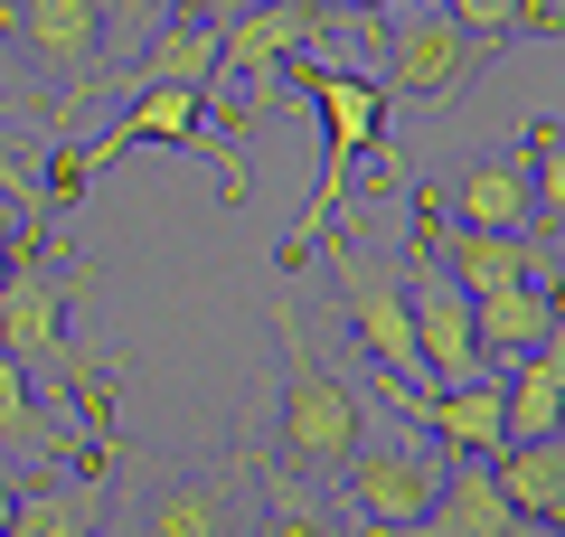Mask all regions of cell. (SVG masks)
Returning <instances> with one entry per match:
<instances>
[{"label": "cell", "instance_id": "1", "mask_svg": "<svg viewBox=\"0 0 565 537\" xmlns=\"http://www.w3.org/2000/svg\"><path fill=\"white\" fill-rule=\"evenodd\" d=\"M274 339H282V397H274V415H264V453L255 462H274V472L330 491V481L349 472V453H359V434H367V397L321 368V349H311L292 293H274Z\"/></svg>", "mask_w": 565, "mask_h": 537}, {"label": "cell", "instance_id": "24", "mask_svg": "<svg viewBox=\"0 0 565 537\" xmlns=\"http://www.w3.org/2000/svg\"><path fill=\"white\" fill-rule=\"evenodd\" d=\"M180 20H199V29H226V20H245V10H264V0H170Z\"/></svg>", "mask_w": 565, "mask_h": 537}, {"label": "cell", "instance_id": "2", "mask_svg": "<svg viewBox=\"0 0 565 537\" xmlns=\"http://www.w3.org/2000/svg\"><path fill=\"white\" fill-rule=\"evenodd\" d=\"M292 85L321 104V179H311V199H302V218H292V236H282L274 274H302V264L321 255V236L340 227V208H349L359 160L386 151V85H377V76H359V66L302 48V57H292Z\"/></svg>", "mask_w": 565, "mask_h": 537}, {"label": "cell", "instance_id": "19", "mask_svg": "<svg viewBox=\"0 0 565 537\" xmlns=\"http://www.w3.org/2000/svg\"><path fill=\"white\" fill-rule=\"evenodd\" d=\"M245 481L264 491V499H245V537H340V518L321 509L311 481L274 472V462H245Z\"/></svg>", "mask_w": 565, "mask_h": 537}, {"label": "cell", "instance_id": "31", "mask_svg": "<svg viewBox=\"0 0 565 537\" xmlns=\"http://www.w3.org/2000/svg\"><path fill=\"white\" fill-rule=\"evenodd\" d=\"M519 537H546V528H519Z\"/></svg>", "mask_w": 565, "mask_h": 537}, {"label": "cell", "instance_id": "3", "mask_svg": "<svg viewBox=\"0 0 565 537\" xmlns=\"http://www.w3.org/2000/svg\"><path fill=\"white\" fill-rule=\"evenodd\" d=\"M66 302H76V264H66L47 236H29L20 255H10V274H0V358H20L29 378L66 387L85 415H104L122 368L104 378V368H85V358H76V339H66Z\"/></svg>", "mask_w": 565, "mask_h": 537}, {"label": "cell", "instance_id": "11", "mask_svg": "<svg viewBox=\"0 0 565 537\" xmlns=\"http://www.w3.org/2000/svg\"><path fill=\"white\" fill-rule=\"evenodd\" d=\"M122 537H245V481L236 472H180L151 499H132Z\"/></svg>", "mask_w": 565, "mask_h": 537}, {"label": "cell", "instance_id": "30", "mask_svg": "<svg viewBox=\"0 0 565 537\" xmlns=\"http://www.w3.org/2000/svg\"><path fill=\"white\" fill-rule=\"evenodd\" d=\"M546 537H565V518H556V528H546Z\"/></svg>", "mask_w": 565, "mask_h": 537}, {"label": "cell", "instance_id": "27", "mask_svg": "<svg viewBox=\"0 0 565 537\" xmlns=\"http://www.w3.org/2000/svg\"><path fill=\"white\" fill-rule=\"evenodd\" d=\"M10 499H20V462L0 453V528H10Z\"/></svg>", "mask_w": 565, "mask_h": 537}, {"label": "cell", "instance_id": "12", "mask_svg": "<svg viewBox=\"0 0 565 537\" xmlns=\"http://www.w3.org/2000/svg\"><path fill=\"white\" fill-rule=\"evenodd\" d=\"M434 264H444L471 302H481V293H509V283H546V274H556V255H546V245L490 236V227H434Z\"/></svg>", "mask_w": 565, "mask_h": 537}, {"label": "cell", "instance_id": "25", "mask_svg": "<svg viewBox=\"0 0 565 537\" xmlns=\"http://www.w3.org/2000/svg\"><path fill=\"white\" fill-rule=\"evenodd\" d=\"M340 537H424V528H405V518H349Z\"/></svg>", "mask_w": 565, "mask_h": 537}, {"label": "cell", "instance_id": "15", "mask_svg": "<svg viewBox=\"0 0 565 537\" xmlns=\"http://www.w3.org/2000/svg\"><path fill=\"white\" fill-rule=\"evenodd\" d=\"M490 481H500V499L519 509V528H556L565 518V434L500 443V453H490Z\"/></svg>", "mask_w": 565, "mask_h": 537}, {"label": "cell", "instance_id": "29", "mask_svg": "<svg viewBox=\"0 0 565 537\" xmlns=\"http://www.w3.org/2000/svg\"><path fill=\"white\" fill-rule=\"evenodd\" d=\"M537 29H565V0H537Z\"/></svg>", "mask_w": 565, "mask_h": 537}, {"label": "cell", "instance_id": "6", "mask_svg": "<svg viewBox=\"0 0 565 537\" xmlns=\"http://www.w3.org/2000/svg\"><path fill=\"white\" fill-rule=\"evenodd\" d=\"M330 245V293L349 312V339L367 349V368L396 387H424V358H415V312H405V283L367 255L359 236H321Z\"/></svg>", "mask_w": 565, "mask_h": 537}, {"label": "cell", "instance_id": "16", "mask_svg": "<svg viewBox=\"0 0 565 537\" xmlns=\"http://www.w3.org/2000/svg\"><path fill=\"white\" fill-rule=\"evenodd\" d=\"M556 330H565V293H546V283H509V293L471 302L481 358H519V349H537V339H556Z\"/></svg>", "mask_w": 565, "mask_h": 537}, {"label": "cell", "instance_id": "23", "mask_svg": "<svg viewBox=\"0 0 565 537\" xmlns=\"http://www.w3.org/2000/svg\"><path fill=\"white\" fill-rule=\"evenodd\" d=\"M95 20H104V57H132V48L170 20V0H95Z\"/></svg>", "mask_w": 565, "mask_h": 537}, {"label": "cell", "instance_id": "20", "mask_svg": "<svg viewBox=\"0 0 565 537\" xmlns=\"http://www.w3.org/2000/svg\"><path fill=\"white\" fill-rule=\"evenodd\" d=\"M0 453H10V462H29V472H47V462L66 453L57 415H47L39 378H29L20 358H0Z\"/></svg>", "mask_w": 565, "mask_h": 537}, {"label": "cell", "instance_id": "4", "mask_svg": "<svg viewBox=\"0 0 565 537\" xmlns=\"http://www.w3.org/2000/svg\"><path fill=\"white\" fill-rule=\"evenodd\" d=\"M151 141H161V151H207V160H217V199H226V208L255 199V179H245L226 123L207 114V95H189V85H141V95L122 104L95 141H76V160H85V170H114L122 151H151Z\"/></svg>", "mask_w": 565, "mask_h": 537}, {"label": "cell", "instance_id": "5", "mask_svg": "<svg viewBox=\"0 0 565 537\" xmlns=\"http://www.w3.org/2000/svg\"><path fill=\"white\" fill-rule=\"evenodd\" d=\"M0 39L20 48V66L47 85V114L76 123V104L104 76V20L95 0H0Z\"/></svg>", "mask_w": 565, "mask_h": 537}, {"label": "cell", "instance_id": "8", "mask_svg": "<svg viewBox=\"0 0 565 537\" xmlns=\"http://www.w3.org/2000/svg\"><path fill=\"white\" fill-rule=\"evenodd\" d=\"M377 406L405 424V434H424L444 462H490L509 443V415H500V368L471 387H396L377 378Z\"/></svg>", "mask_w": 565, "mask_h": 537}, {"label": "cell", "instance_id": "13", "mask_svg": "<svg viewBox=\"0 0 565 537\" xmlns=\"http://www.w3.org/2000/svg\"><path fill=\"white\" fill-rule=\"evenodd\" d=\"M434 199L452 208V227H490V236H527V218H537V199H527V160H519V151L471 160V170L444 179Z\"/></svg>", "mask_w": 565, "mask_h": 537}, {"label": "cell", "instance_id": "7", "mask_svg": "<svg viewBox=\"0 0 565 537\" xmlns=\"http://www.w3.org/2000/svg\"><path fill=\"white\" fill-rule=\"evenodd\" d=\"M490 66V48L452 20L444 0H396V29H386V104L415 95V104H452L471 76Z\"/></svg>", "mask_w": 565, "mask_h": 537}, {"label": "cell", "instance_id": "17", "mask_svg": "<svg viewBox=\"0 0 565 537\" xmlns=\"http://www.w3.org/2000/svg\"><path fill=\"white\" fill-rule=\"evenodd\" d=\"M500 415H509V443L527 434H565V330L519 349V368L500 378Z\"/></svg>", "mask_w": 565, "mask_h": 537}, {"label": "cell", "instance_id": "26", "mask_svg": "<svg viewBox=\"0 0 565 537\" xmlns=\"http://www.w3.org/2000/svg\"><path fill=\"white\" fill-rule=\"evenodd\" d=\"M0 189H10V199H20L29 218H39V189H29V179H20V160H10V151H0Z\"/></svg>", "mask_w": 565, "mask_h": 537}, {"label": "cell", "instance_id": "28", "mask_svg": "<svg viewBox=\"0 0 565 537\" xmlns=\"http://www.w3.org/2000/svg\"><path fill=\"white\" fill-rule=\"evenodd\" d=\"M340 20H377V10H396V0H330Z\"/></svg>", "mask_w": 565, "mask_h": 537}, {"label": "cell", "instance_id": "21", "mask_svg": "<svg viewBox=\"0 0 565 537\" xmlns=\"http://www.w3.org/2000/svg\"><path fill=\"white\" fill-rule=\"evenodd\" d=\"M527 199H537L546 208V218H556L565 227V123L556 114H537V123H527Z\"/></svg>", "mask_w": 565, "mask_h": 537}, {"label": "cell", "instance_id": "9", "mask_svg": "<svg viewBox=\"0 0 565 537\" xmlns=\"http://www.w3.org/2000/svg\"><path fill=\"white\" fill-rule=\"evenodd\" d=\"M434 481H444V453L424 434H359V453H349V472L330 481V491L349 499V518H405V528H415L424 499H434Z\"/></svg>", "mask_w": 565, "mask_h": 537}, {"label": "cell", "instance_id": "14", "mask_svg": "<svg viewBox=\"0 0 565 537\" xmlns=\"http://www.w3.org/2000/svg\"><path fill=\"white\" fill-rule=\"evenodd\" d=\"M415 528L424 537H519V509L500 499L490 462H444V481H434V499H424Z\"/></svg>", "mask_w": 565, "mask_h": 537}, {"label": "cell", "instance_id": "18", "mask_svg": "<svg viewBox=\"0 0 565 537\" xmlns=\"http://www.w3.org/2000/svg\"><path fill=\"white\" fill-rule=\"evenodd\" d=\"M141 85H189V95H207V85H217V29H199V20L170 10V20L132 48V95Z\"/></svg>", "mask_w": 565, "mask_h": 537}, {"label": "cell", "instance_id": "10", "mask_svg": "<svg viewBox=\"0 0 565 537\" xmlns=\"http://www.w3.org/2000/svg\"><path fill=\"white\" fill-rule=\"evenodd\" d=\"M104 481H114V443L76 462V472H20L10 528L0 537H95L104 528Z\"/></svg>", "mask_w": 565, "mask_h": 537}, {"label": "cell", "instance_id": "22", "mask_svg": "<svg viewBox=\"0 0 565 537\" xmlns=\"http://www.w3.org/2000/svg\"><path fill=\"white\" fill-rule=\"evenodd\" d=\"M444 10H452V20H462L471 39L490 48V57H500L519 29H537V0H444Z\"/></svg>", "mask_w": 565, "mask_h": 537}]
</instances>
